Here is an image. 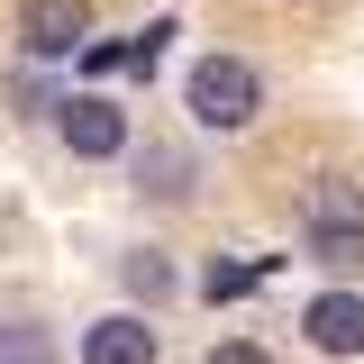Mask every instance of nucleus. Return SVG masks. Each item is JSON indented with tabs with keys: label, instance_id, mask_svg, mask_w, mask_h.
I'll list each match as a JSON object with an SVG mask.
<instances>
[{
	"label": "nucleus",
	"instance_id": "nucleus-1",
	"mask_svg": "<svg viewBox=\"0 0 364 364\" xmlns=\"http://www.w3.org/2000/svg\"><path fill=\"white\" fill-rule=\"evenodd\" d=\"M182 100H191V119H200L210 136H246V128H255V109H264V82H255L246 55H200Z\"/></svg>",
	"mask_w": 364,
	"mask_h": 364
},
{
	"label": "nucleus",
	"instance_id": "nucleus-2",
	"mask_svg": "<svg viewBox=\"0 0 364 364\" xmlns=\"http://www.w3.org/2000/svg\"><path fill=\"white\" fill-rule=\"evenodd\" d=\"M55 136L73 146V155H128V109L119 100H100V91H82V100H55Z\"/></svg>",
	"mask_w": 364,
	"mask_h": 364
},
{
	"label": "nucleus",
	"instance_id": "nucleus-3",
	"mask_svg": "<svg viewBox=\"0 0 364 364\" xmlns=\"http://www.w3.org/2000/svg\"><path fill=\"white\" fill-rule=\"evenodd\" d=\"M18 37H28V55H73V46L91 37V0H18Z\"/></svg>",
	"mask_w": 364,
	"mask_h": 364
},
{
	"label": "nucleus",
	"instance_id": "nucleus-4",
	"mask_svg": "<svg viewBox=\"0 0 364 364\" xmlns=\"http://www.w3.org/2000/svg\"><path fill=\"white\" fill-rule=\"evenodd\" d=\"M155 355H164V337H155V318H136V310H109V318L82 328V364H155Z\"/></svg>",
	"mask_w": 364,
	"mask_h": 364
},
{
	"label": "nucleus",
	"instance_id": "nucleus-5",
	"mask_svg": "<svg viewBox=\"0 0 364 364\" xmlns=\"http://www.w3.org/2000/svg\"><path fill=\"white\" fill-rule=\"evenodd\" d=\"M318 355H364V291H318L310 310H301Z\"/></svg>",
	"mask_w": 364,
	"mask_h": 364
},
{
	"label": "nucleus",
	"instance_id": "nucleus-6",
	"mask_svg": "<svg viewBox=\"0 0 364 364\" xmlns=\"http://www.w3.org/2000/svg\"><path fill=\"white\" fill-rule=\"evenodd\" d=\"M301 228H364V182H346V173L310 182V200H301Z\"/></svg>",
	"mask_w": 364,
	"mask_h": 364
},
{
	"label": "nucleus",
	"instance_id": "nucleus-7",
	"mask_svg": "<svg viewBox=\"0 0 364 364\" xmlns=\"http://www.w3.org/2000/svg\"><path fill=\"white\" fill-rule=\"evenodd\" d=\"M136 191H155V200H191V155H182V146H146V155H136Z\"/></svg>",
	"mask_w": 364,
	"mask_h": 364
},
{
	"label": "nucleus",
	"instance_id": "nucleus-8",
	"mask_svg": "<svg viewBox=\"0 0 364 364\" xmlns=\"http://www.w3.org/2000/svg\"><path fill=\"white\" fill-rule=\"evenodd\" d=\"M310 237V264L328 273H364V228H301Z\"/></svg>",
	"mask_w": 364,
	"mask_h": 364
},
{
	"label": "nucleus",
	"instance_id": "nucleus-9",
	"mask_svg": "<svg viewBox=\"0 0 364 364\" xmlns=\"http://www.w3.org/2000/svg\"><path fill=\"white\" fill-rule=\"evenodd\" d=\"M119 273H128V291H136V301H164V291H173V264H164L155 246H136V255H128Z\"/></svg>",
	"mask_w": 364,
	"mask_h": 364
},
{
	"label": "nucleus",
	"instance_id": "nucleus-10",
	"mask_svg": "<svg viewBox=\"0 0 364 364\" xmlns=\"http://www.w3.org/2000/svg\"><path fill=\"white\" fill-rule=\"evenodd\" d=\"M164 46H173V18H155V28H136V37L119 46V64H128V73H155V64H164Z\"/></svg>",
	"mask_w": 364,
	"mask_h": 364
},
{
	"label": "nucleus",
	"instance_id": "nucleus-11",
	"mask_svg": "<svg viewBox=\"0 0 364 364\" xmlns=\"http://www.w3.org/2000/svg\"><path fill=\"white\" fill-rule=\"evenodd\" d=\"M255 282H264V264H210L200 291H210V301H237V291H255Z\"/></svg>",
	"mask_w": 364,
	"mask_h": 364
},
{
	"label": "nucleus",
	"instance_id": "nucleus-12",
	"mask_svg": "<svg viewBox=\"0 0 364 364\" xmlns=\"http://www.w3.org/2000/svg\"><path fill=\"white\" fill-rule=\"evenodd\" d=\"M200 364H273V355H264V346H246V337H228V346H210Z\"/></svg>",
	"mask_w": 364,
	"mask_h": 364
}]
</instances>
